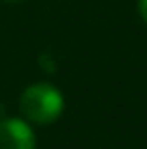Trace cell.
<instances>
[{
    "label": "cell",
    "mask_w": 147,
    "mask_h": 149,
    "mask_svg": "<svg viewBox=\"0 0 147 149\" xmlns=\"http://www.w3.org/2000/svg\"><path fill=\"white\" fill-rule=\"evenodd\" d=\"M20 110L30 123L50 125L63 112V95L56 86L45 84V82L30 84L20 95Z\"/></svg>",
    "instance_id": "obj_1"
},
{
    "label": "cell",
    "mask_w": 147,
    "mask_h": 149,
    "mask_svg": "<svg viewBox=\"0 0 147 149\" xmlns=\"http://www.w3.org/2000/svg\"><path fill=\"white\" fill-rule=\"evenodd\" d=\"M0 149H35V132L22 119H0Z\"/></svg>",
    "instance_id": "obj_2"
},
{
    "label": "cell",
    "mask_w": 147,
    "mask_h": 149,
    "mask_svg": "<svg viewBox=\"0 0 147 149\" xmlns=\"http://www.w3.org/2000/svg\"><path fill=\"white\" fill-rule=\"evenodd\" d=\"M139 13H141V19L147 24V0H139Z\"/></svg>",
    "instance_id": "obj_3"
}]
</instances>
